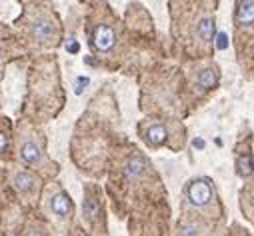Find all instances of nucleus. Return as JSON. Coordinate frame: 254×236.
Returning a JSON list of instances; mask_svg holds the SVG:
<instances>
[{
  "instance_id": "nucleus-3",
  "label": "nucleus",
  "mask_w": 254,
  "mask_h": 236,
  "mask_svg": "<svg viewBox=\"0 0 254 236\" xmlns=\"http://www.w3.org/2000/svg\"><path fill=\"white\" fill-rule=\"evenodd\" d=\"M64 88H62L60 68L54 54L38 52L26 76V100L22 118L36 126L52 120L64 108Z\"/></svg>"
},
{
  "instance_id": "nucleus-4",
  "label": "nucleus",
  "mask_w": 254,
  "mask_h": 236,
  "mask_svg": "<svg viewBox=\"0 0 254 236\" xmlns=\"http://www.w3.org/2000/svg\"><path fill=\"white\" fill-rule=\"evenodd\" d=\"M26 52L54 50L62 44V20L50 0H32L22 4L20 16L12 24Z\"/></svg>"
},
{
  "instance_id": "nucleus-9",
  "label": "nucleus",
  "mask_w": 254,
  "mask_h": 236,
  "mask_svg": "<svg viewBox=\"0 0 254 236\" xmlns=\"http://www.w3.org/2000/svg\"><path fill=\"white\" fill-rule=\"evenodd\" d=\"M184 204L192 208L196 216L202 220H220L222 218V204L218 200L216 188L208 178H194L184 188Z\"/></svg>"
},
{
  "instance_id": "nucleus-2",
  "label": "nucleus",
  "mask_w": 254,
  "mask_h": 236,
  "mask_svg": "<svg viewBox=\"0 0 254 236\" xmlns=\"http://www.w3.org/2000/svg\"><path fill=\"white\" fill-rule=\"evenodd\" d=\"M112 102V98L104 100V92H100L74 128L72 160L80 170L94 176H100L104 172L110 156V140L114 136V130L110 126L108 106Z\"/></svg>"
},
{
  "instance_id": "nucleus-13",
  "label": "nucleus",
  "mask_w": 254,
  "mask_h": 236,
  "mask_svg": "<svg viewBox=\"0 0 254 236\" xmlns=\"http://www.w3.org/2000/svg\"><path fill=\"white\" fill-rule=\"evenodd\" d=\"M14 160V124L8 116L0 114V162Z\"/></svg>"
},
{
  "instance_id": "nucleus-11",
  "label": "nucleus",
  "mask_w": 254,
  "mask_h": 236,
  "mask_svg": "<svg viewBox=\"0 0 254 236\" xmlns=\"http://www.w3.org/2000/svg\"><path fill=\"white\" fill-rule=\"evenodd\" d=\"M82 220L92 234H106V214H104V200L98 184L88 182L84 184V202H82Z\"/></svg>"
},
{
  "instance_id": "nucleus-6",
  "label": "nucleus",
  "mask_w": 254,
  "mask_h": 236,
  "mask_svg": "<svg viewBox=\"0 0 254 236\" xmlns=\"http://www.w3.org/2000/svg\"><path fill=\"white\" fill-rule=\"evenodd\" d=\"M14 158L22 166L40 174L44 180L56 178V174L60 172V166L48 156L46 136L38 130L36 124L24 118L14 124Z\"/></svg>"
},
{
  "instance_id": "nucleus-1",
  "label": "nucleus",
  "mask_w": 254,
  "mask_h": 236,
  "mask_svg": "<svg viewBox=\"0 0 254 236\" xmlns=\"http://www.w3.org/2000/svg\"><path fill=\"white\" fill-rule=\"evenodd\" d=\"M108 192L120 218H124L130 208L138 210L140 200L166 198V190L160 184L156 170L136 146H128L126 150H118L114 154Z\"/></svg>"
},
{
  "instance_id": "nucleus-7",
  "label": "nucleus",
  "mask_w": 254,
  "mask_h": 236,
  "mask_svg": "<svg viewBox=\"0 0 254 236\" xmlns=\"http://www.w3.org/2000/svg\"><path fill=\"white\" fill-rule=\"evenodd\" d=\"M38 204L42 216L52 224L56 232L68 234L74 230V202L58 180L52 178L42 186Z\"/></svg>"
},
{
  "instance_id": "nucleus-16",
  "label": "nucleus",
  "mask_w": 254,
  "mask_h": 236,
  "mask_svg": "<svg viewBox=\"0 0 254 236\" xmlns=\"http://www.w3.org/2000/svg\"><path fill=\"white\" fill-rule=\"evenodd\" d=\"M20 4H28V2H32V0H18Z\"/></svg>"
},
{
  "instance_id": "nucleus-10",
  "label": "nucleus",
  "mask_w": 254,
  "mask_h": 236,
  "mask_svg": "<svg viewBox=\"0 0 254 236\" xmlns=\"http://www.w3.org/2000/svg\"><path fill=\"white\" fill-rule=\"evenodd\" d=\"M8 184L14 188L20 202L24 206L32 208L38 204V198H40V192L44 186V178L40 174H36L34 170L12 160V162H8Z\"/></svg>"
},
{
  "instance_id": "nucleus-8",
  "label": "nucleus",
  "mask_w": 254,
  "mask_h": 236,
  "mask_svg": "<svg viewBox=\"0 0 254 236\" xmlns=\"http://www.w3.org/2000/svg\"><path fill=\"white\" fill-rule=\"evenodd\" d=\"M138 136L150 148L180 150L184 146V126L176 118H144L138 122Z\"/></svg>"
},
{
  "instance_id": "nucleus-17",
  "label": "nucleus",
  "mask_w": 254,
  "mask_h": 236,
  "mask_svg": "<svg viewBox=\"0 0 254 236\" xmlns=\"http://www.w3.org/2000/svg\"><path fill=\"white\" fill-rule=\"evenodd\" d=\"M82 2H84V0H82Z\"/></svg>"
},
{
  "instance_id": "nucleus-15",
  "label": "nucleus",
  "mask_w": 254,
  "mask_h": 236,
  "mask_svg": "<svg viewBox=\"0 0 254 236\" xmlns=\"http://www.w3.org/2000/svg\"><path fill=\"white\" fill-rule=\"evenodd\" d=\"M234 26L236 32L254 30V0H236Z\"/></svg>"
},
{
  "instance_id": "nucleus-14",
  "label": "nucleus",
  "mask_w": 254,
  "mask_h": 236,
  "mask_svg": "<svg viewBox=\"0 0 254 236\" xmlns=\"http://www.w3.org/2000/svg\"><path fill=\"white\" fill-rule=\"evenodd\" d=\"M194 70L196 72L190 76V84L194 86V90L206 92V90L216 86V82H218V68L212 62H204V64H200Z\"/></svg>"
},
{
  "instance_id": "nucleus-12",
  "label": "nucleus",
  "mask_w": 254,
  "mask_h": 236,
  "mask_svg": "<svg viewBox=\"0 0 254 236\" xmlns=\"http://www.w3.org/2000/svg\"><path fill=\"white\" fill-rule=\"evenodd\" d=\"M24 54H26V48L20 42L14 28L6 26L4 22H0V80L4 76L6 64L16 60L20 56H24Z\"/></svg>"
},
{
  "instance_id": "nucleus-5",
  "label": "nucleus",
  "mask_w": 254,
  "mask_h": 236,
  "mask_svg": "<svg viewBox=\"0 0 254 236\" xmlns=\"http://www.w3.org/2000/svg\"><path fill=\"white\" fill-rule=\"evenodd\" d=\"M86 38L90 52L98 60H102L108 68L118 66L124 44V30L110 4H90V10L86 14Z\"/></svg>"
}]
</instances>
